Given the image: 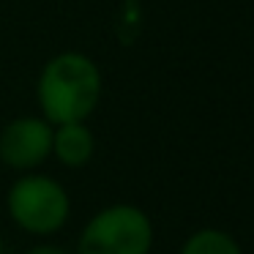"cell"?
Here are the masks:
<instances>
[{"label": "cell", "mask_w": 254, "mask_h": 254, "mask_svg": "<svg viewBox=\"0 0 254 254\" xmlns=\"http://www.w3.org/2000/svg\"><path fill=\"white\" fill-rule=\"evenodd\" d=\"M104 93L99 63L79 50L52 55L36 79V101L44 121L52 126L88 121Z\"/></svg>", "instance_id": "1"}, {"label": "cell", "mask_w": 254, "mask_h": 254, "mask_svg": "<svg viewBox=\"0 0 254 254\" xmlns=\"http://www.w3.org/2000/svg\"><path fill=\"white\" fill-rule=\"evenodd\" d=\"M6 210L22 232L33 238H52L71 219V194L47 172H19L6 191Z\"/></svg>", "instance_id": "2"}, {"label": "cell", "mask_w": 254, "mask_h": 254, "mask_svg": "<svg viewBox=\"0 0 254 254\" xmlns=\"http://www.w3.org/2000/svg\"><path fill=\"white\" fill-rule=\"evenodd\" d=\"M153 219L139 205L112 202L85 221L74 254H153Z\"/></svg>", "instance_id": "3"}, {"label": "cell", "mask_w": 254, "mask_h": 254, "mask_svg": "<svg viewBox=\"0 0 254 254\" xmlns=\"http://www.w3.org/2000/svg\"><path fill=\"white\" fill-rule=\"evenodd\" d=\"M52 159V123L41 115L11 118L0 128V164L14 172H33Z\"/></svg>", "instance_id": "4"}, {"label": "cell", "mask_w": 254, "mask_h": 254, "mask_svg": "<svg viewBox=\"0 0 254 254\" xmlns=\"http://www.w3.org/2000/svg\"><path fill=\"white\" fill-rule=\"evenodd\" d=\"M96 153V134L88 121L52 126V159L68 170H82Z\"/></svg>", "instance_id": "5"}, {"label": "cell", "mask_w": 254, "mask_h": 254, "mask_svg": "<svg viewBox=\"0 0 254 254\" xmlns=\"http://www.w3.org/2000/svg\"><path fill=\"white\" fill-rule=\"evenodd\" d=\"M178 254H243L235 235L221 227H199L181 243Z\"/></svg>", "instance_id": "6"}, {"label": "cell", "mask_w": 254, "mask_h": 254, "mask_svg": "<svg viewBox=\"0 0 254 254\" xmlns=\"http://www.w3.org/2000/svg\"><path fill=\"white\" fill-rule=\"evenodd\" d=\"M25 254H74V252L66 246H61V243H55V241H41V243H36V246H30Z\"/></svg>", "instance_id": "7"}, {"label": "cell", "mask_w": 254, "mask_h": 254, "mask_svg": "<svg viewBox=\"0 0 254 254\" xmlns=\"http://www.w3.org/2000/svg\"><path fill=\"white\" fill-rule=\"evenodd\" d=\"M0 254H6V241H3V235H0Z\"/></svg>", "instance_id": "8"}]
</instances>
